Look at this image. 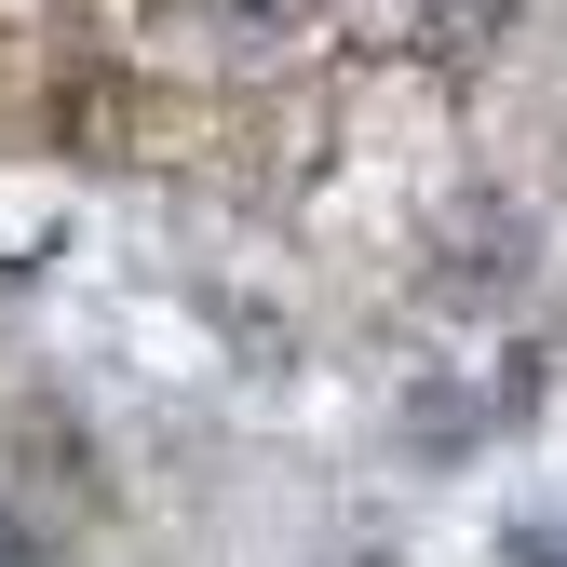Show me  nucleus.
Here are the masks:
<instances>
[{
    "label": "nucleus",
    "instance_id": "nucleus-1",
    "mask_svg": "<svg viewBox=\"0 0 567 567\" xmlns=\"http://www.w3.org/2000/svg\"><path fill=\"white\" fill-rule=\"evenodd\" d=\"M189 28H217L230 54H284V41H311V14L324 0H176Z\"/></svg>",
    "mask_w": 567,
    "mask_h": 567
},
{
    "label": "nucleus",
    "instance_id": "nucleus-2",
    "mask_svg": "<svg viewBox=\"0 0 567 567\" xmlns=\"http://www.w3.org/2000/svg\"><path fill=\"white\" fill-rule=\"evenodd\" d=\"M514 244H527L514 217H473V230H446V270H433V298H501V284L527 270Z\"/></svg>",
    "mask_w": 567,
    "mask_h": 567
},
{
    "label": "nucleus",
    "instance_id": "nucleus-3",
    "mask_svg": "<svg viewBox=\"0 0 567 567\" xmlns=\"http://www.w3.org/2000/svg\"><path fill=\"white\" fill-rule=\"evenodd\" d=\"M501 14H514V0H405V41L419 54H486Z\"/></svg>",
    "mask_w": 567,
    "mask_h": 567
},
{
    "label": "nucleus",
    "instance_id": "nucleus-4",
    "mask_svg": "<svg viewBox=\"0 0 567 567\" xmlns=\"http://www.w3.org/2000/svg\"><path fill=\"white\" fill-rule=\"evenodd\" d=\"M0 567H41V527H28L14 501H0Z\"/></svg>",
    "mask_w": 567,
    "mask_h": 567
}]
</instances>
